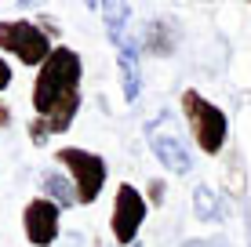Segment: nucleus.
I'll list each match as a JSON object with an SVG mask.
<instances>
[{"instance_id":"f257e3e1","label":"nucleus","mask_w":251,"mask_h":247,"mask_svg":"<svg viewBox=\"0 0 251 247\" xmlns=\"http://www.w3.org/2000/svg\"><path fill=\"white\" fill-rule=\"evenodd\" d=\"M80 80H84V58L76 47L58 44L55 55L33 76L29 106L33 116L48 124L51 135H66L80 113Z\"/></svg>"},{"instance_id":"f03ea898","label":"nucleus","mask_w":251,"mask_h":247,"mask_svg":"<svg viewBox=\"0 0 251 247\" xmlns=\"http://www.w3.org/2000/svg\"><path fill=\"white\" fill-rule=\"evenodd\" d=\"M51 37L55 29L44 19H0V55H15V62L25 69H40L55 55Z\"/></svg>"},{"instance_id":"7ed1b4c3","label":"nucleus","mask_w":251,"mask_h":247,"mask_svg":"<svg viewBox=\"0 0 251 247\" xmlns=\"http://www.w3.org/2000/svg\"><path fill=\"white\" fill-rule=\"evenodd\" d=\"M178 106H182V116H186L189 131H193L197 149H201L204 157H219V153L226 149V142H229V116H226V109L215 106L211 98H204L197 88H186L182 98H178Z\"/></svg>"},{"instance_id":"20e7f679","label":"nucleus","mask_w":251,"mask_h":247,"mask_svg":"<svg viewBox=\"0 0 251 247\" xmlns=\"http://www.w3.org/2000/svg\"><path fill=\"white\" fill-rule=\"evenodd\" d=\"M142 135H146V146H150V153L160 160V167H164L168 175H189V171H193L189 146H186L182 131H178L175 116H171L168 109H160L153 120H146Z\"/></svg>"},{"instance_id":"39448f33","label":"nucleus","mask_w":251,"mask_h":247,"mask_svg":"<svg viewBox=\"0 0 251 247\" xmlns=\"http://www.w3.org/2000/svg\"><path fill=\"white\" fill-rule=\"evenodd\" d=\"M55 160L66 167V175L73 178L80 207H91V203L102 197V185H106V178H109L106 157H102V153L84 149V146H62V149L55 153Z\"/></svg>"},{"instance_id":"423d86ee","label":"nucleus","mask_w":251,"mask_h":247,"mask_svg":"<svg viewBox=\"0 0 251 247\" xmlns=\"http://www.w3.org/2000/svg\"><path fill=\"white\" fill-rule=\"evenodd\" d=\"M146 215H150V200H146L131 182H120L117 197H113V215H109V229H113L117 247H135L138 244Z\"/></svg>"},{"instance_id":"0eeeda50","label":"nucleus","mask_w":251,"mask_h":247,"mask_svg":"<svg viewBox=\"0 0 251 247\" xmlns=\"http://www.w3.org/2000/svg\"><path fill=\"white\" fill-rule=\"evenodd\" d=\"M22 233L33 247H55L62 236V207L48 197H33L22 207Z\"/></svg>"},{"instance_id":"6e6552de","label":"nucleus","mask_w":251,"mask_h":247,"mask_svg":"<svg viewBox=\"0 0 251 247\" xmlns=\"http://www.w3.org/2000/svg\"><path fill=\"white\" fill-rule=\"evenodd\" d=\"M109 44L117 47V73H120V95H124L127 106H135L138 95H142V40L124 33V37H113Z\"/></svg>"},{"instance_id":"1a4fd4ad","label":"nucleus","mask_w":251,"mask_h":247,"mask_svg":"<svg viewBox=\"0 0 251 247\" xmlns=\"http://www.w3.org/2000/svg\"><path fill=\"white\" fill-rule=\"evenodd\" d=\"M37 189H40V197H48L51 203H58V207H73V203H80L76 200V185H73V178L62 175V171H55V167H48V171H40L37 175Z\"/></svg>"},{"instance_id":"9d476101","label":"nucleus","mask_w":251,"mask_h":247,"mask_svg":"<svg viewBox=\"0 0 251 247\" xmlns=\"http://www.w3.org/2000/svg\"><path fill=\"white\" fill-rule=\"evenodd\" d=\"M175 33H178V25L171 22V19H150L146 22V29H142V51H150V55H157V58H168L171 51H175Z\"/></svg>"},{"instance_id":"9b49d317","label":"nucleus","mask_w":251,"mask_h":247,"mask_svg":"<svg viewBox=\"0 0 251 247\" xmlns=\"http://www.w3.org/2000/svg\"><path fill=\"white\" fill-rule=\"evenodd\" d=\"M193 218L204 222V225L226 222V200H222L211 185H197L193 189Z\"/></svg>"},{"instance_id":"f8f14e48","label":"nucleus","mask_w":251,"mask_h":247,"mask_svg":"<svg viewBox=\"0 0 251 247\" xmlns=\"http://www.w3.org/2000/svg\"><path fill=\"white\" fill-rule=\"evenodd\" d=\"M178 247H233L226 236H189V240H182Z\"/></svg>"},{"instance_id":"ddd939ff","label":"nucleus","mask_w":251,"mask_h":247,"mask_svg":"<svg viewBox=\"0 0 251 247\" xmlns=\"http://www.w3.org/2000/svg\"><path fill=\"white\" fill-rule=\"evenodd\" d=\"M11 80H15V69H11V62H7V58L0 55V91H7V88H11Z\"/></svg>"},{"instance_id":"4468645a","label":"nucleus","mask_w":251,"mask_h":247,"mask_svg":"<svg viewBox=\"0 0 251 247\" xmlns=\"http://www.w3.org/2000/svg\"><path fill=\"white\" fill-rule=\"evenodd\" d=\"M150 203H157V207L164 203V182H160V178H153V182H150Z\"/></svg>"},{"instance_id":"2eb2a0df","label":"nucleus","mask_w":251,"mask_h":247,"mask_svg":"<svg viewBox=\"0 0 251 247\" xmlns=\"http://www.w3.org/2000/svg\"><path fill=\"white\" fill-rule=\"evenodd\" d=\"M62 247H84V233H69L62 240Z\"/></svg>"},{"instance_id":"dca6fc26","label":"nucleus","mask_w":251,"mask_h":247,"mask_svg":"<svg viewBox=\"0 0 251 247\" xmlns=\"http://www.w3.org/2000/svg\"><path fill=\"white\" fill-rule=\"evenodd\" d=\"M11 124V109H7V102H0V127Z\"/></svg>"},{"instance_id":"f3484780","label":"nucleus","mask_w":251,"mask_h":247,"mask_svg":"<svg viewBox=\"0 0 251 247\" xmlns=\"http://www.w3.org/2000/svg\"><path fill=\"white\" fill-rule=\"evenodd\" d=\"M248 236H251V222H248Z\"/></svg>"}]
</instances>
